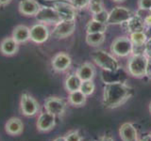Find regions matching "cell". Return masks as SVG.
<instances>
[{"mask_svg": "<svg viewBox=\"0 0 151 141\" xmlns=\"http://www.w3.org/2000/svg\"><path fill=\"white\" fill-rule=\"evenodd\" d=\"M112 1H114V2H123V1H125V0H112Z\"/></svg>", "mask_w": 151, "mask_h": 141, "instance_id": "39", "label": "cell"}, {"mask_svg": "<svg viewBox=\"0 0 151 141\" xmlns=\"http://www.w3.org/2000/svg\"><path fill=\"white\" fill-rule=\"evenodd\" d=\"M54 9L58 12L61 21H75L77 17V9L70 3L60 1L54 4Z\"/></svg>", "mask_w": 151, "mask_h": 141, "instance_id": "11", "label": "cell"}, {"mask_svg": "<svg viewBox=\"0 0 151 141\" xmlns=\"http://www.w3.org/2000/svg\"><path fill=\"white\" fill-rule=\"evenodd\" d=\"M145 55L147 58H151V38H148L145 43Z\"/></svg>", "mask_w": 151, "mask_h": 141, "instance_id": "32", "label": "cell"}, {"mask_svg": "<svg viewBox=\"0 0 151 141\" xmlns=\"http://www.w3.org/2000/svg\"><path fill=\"white\" fill-rule=\"evenodd\" d=\"M133 44L131 43L129 38L118 37L112 41L111 45V52L113 56L119 58H126L131 56Z\"/></svg>", "mask_w": 151, "mask_h": 141, "instance_id": "5", "label": "cell"}, {"mask_svg": "<svg viewBox=\"0 0 151 141\" xmlns=\"http://www.w3.org/2000/svg\"><path fill=\"white\" fill-rule=\"evenodd\" d=\"M150 135H151V133H150Z\"/></svg>", "mask_w": 151, "mask_h": 141, "instance_id": "41", "label": "cell"}, {"mask_svg": "<svg viewBox=\"0 0 151 141\" xmlns=\"http://www.w3.org/2000/svg\"><path fill=\"white\" fill-rule=\"evenodd\" d=\"M133 15V12L127 8L117 6L109 12V20L107 25H123Z\"/></svg>", "mask_w": 151, "mask_h": 141, "instance_id": "6", "label": "cell"}, {"mask_svg": "<svg viewBox=\"0 0 151 141\" xmlns=\"http://www.w3.org/2000/svg\"><path fill=\"white\" fill-rule=\"evenodd\" d=\"M12 2V0H0V6L4 7V6H7L8 4H9Z\"/></svg>", "mask_w": 151, "mask_h": 141, "instance_id": "37", "label": "cell"}, {"mask_svg": "<svg viewBox=\"0 0 151 141\" xmlns=\"http://www.w3.org/2000/svg\"><path fill=\"white\" fill-rule=\"evenodd\" d=\"M87 96H85L84 94L80 90H76L73 92H69L68 95V103L73 106H83L86 103Z\"/></svg>", "mask_w": 151, "mask_h": 141, "instance_id": "22", "label": "cell"}, {"mask_svg": "<svg viewBox=\"0 0 151 141\" xmlns=\"http://www.w3.org/2000/svg\"><path fill=\"white\" fill-rule=\"evenodd\" d=\"M148 58L145 55H131L127 61V72L136 78L145 76Z\"/></svg>", "mask_w": 151, "mask_h": 141, "instance_id": "3", "label": "cell"}, {"mask_svg": "<svg viewBox=\"0 0 151 141\" xmlns=\"http://www.w3.org/2000/svg\"><path fill=\"white\" fill-rule=\"evenodd\" d=\"M66 102L63 98L51 96L45 99L44 103V108L45 110L47 111L50 114L54 115L56 118L61 117L66 110Z\"/></svg>", "mask_w": 151, "mask_h": 141, "instance_id": "7", "label": "cell"}, {"mask_svg": "<svg viewBox=\"0 0 151 141\" xmlns=\"http://www.w3.org/2000/svg\"><path fill=\"white\" fill-rule=\"evenodd\" d=\"M90 11H91L93 14H96L98 12L102 11L104 9V7L101 3V1H99V0H91V2H90L89 6H88Z\"/></svg>", "mask_w": 151, "mask_h": 141, "instance_id": "27", "label": "cell"}, {"mask_svg": "<svg viewBox=\"0 0 151 141\" xmlns=\"http://www.w3.org/2000/svg\"><path fill=\"white\" fill-rule=\"evenodd\" d=\"M148 37L145 31H136L129 34V40L133 45H145Z\"/></svg>", "mask_w": 151, "mask_h": 141, "instance_id": "25", "label": "cell"}, {"mask_svg": "<svg viewBox=\"0 0 151 141\" xmlns=\"http://www.w3.org/2000/svg\"><path fill=\"white\" fill-rule=\"evenodd\" d=\"M36 20L41 24H49V25H57L61 20L58 12L51 7H41L35 15Z\"/></svg>", "mask_w": 151, "mask_h": 141, "instance_id": "8", "label": "cell"}, {"mask_svg": "<svg viewBox=\"0 0 151 141\" xmlns=\"http://www.w3.org/2000/svg\"><path fill=\"white\" fill-rule=\"evenodd\" d=\"M138 141H151V135H150V134L149 135H143L142 137L139 138Z\"/></svg>", "mask_w": 151, "mask_h": 141, "instance_id": "36", "label": "cell"}, {"mask_svg": "<svg viewBox=\"0 0 151 141\" xmlns=\"http://www.w3.org/2000/svg\"><path fill=\"white\" fill-rule=\"evenodd\" d=\"M139 9L151 11V0H138Z\"/></svg>", "mask_w": 151, "mask_h": 141, "instance_id": "31", "label": "cell"}, {"mask_svg": "<svg viewBox=\"0 0 151 141\" xmlns=\"http://www.w3.org/2000/svg\"><path fill=\"white\" fill-rule=\"evenodd\" d=\"M144 23L145 26H148V27L151 26V11L147 13V15L144 18Z\"/></svg>", "mask_w": 151, "mask_h": 141, "instance_id": "33", "label": "cell"}, {"mask_svg": "<svg viewBox=\"0 0 151 141\" xmlns=\"http://www.w3.org/2000/svg\"><path fill=\"white\" fill-rule=\"evenodd\" d=\"M57 118L45 110L40 112L39 116H38L36 127L38 132L40 133H48L55 128Z\"/></svg>", "mask_w": 151, "mask_h": 141, "instance_id": "9", "label": "cell"}, {"mask_svg": "<svg viewBox=\"0 0 151 141\" xmlns=\"http://www.w3.org/2000/svg\"><path fill=\"white\" fill-rule=\"evenodd\" d=\"M96 89V85H94L93 80H89V81H82L81 86H80L79 90L81 91L85 96H91L94 92Z\"/></svg>", "mask_w": 151, "mask_h": 141, "instance_id": "26", "label": "cell"}, {"mask_svg": "<svg viewBox=\"0 0 151 141\" xmlns=\"http://www.w3.org/2000/svg\"><path fill=\"white\" fill-rule=\"evenodd\" d=\"M41 6L36 0H22L19 3V11L26 16H35Z\"/></svg>", "mask_w": 151, "mask_h": 141, "instance_id": "16", "label": "cell"}, {"mask_svg": "<svg viewBox=\"0 0 151 141\" xmlns=\"http://www.w3.org/2000/svg\"><path fill=\"white\" fill-rule=\"evenodd\" d=\"M5 131L9 135L18 136L23 134L24 132V123L21 119L16 117H12L5 124Z\"/></svg>", "mask_w": 151, "mask_h": 141, "instance_id": "15", "label": "cell"}, {"mask_svg": "<svg viewBox=\"0 0 151 141\" xmlns=\"http://www.w3.org/2000/svg\"><path fill=\"white\" fill-rule=\"evenodd\" d=\"M119 135L122 141H138L140 138L138 130L131 122H125L120 126Z\"/></svg>", "mask_w": 151, "mask_h": 141, "instance_id": "14", "label": "cell"}, {"mask_svg": "<svg viewBox=\"0 0 151 141\" xmlns=\"http://www.w3.org/2000/svg\"><path fill=\"white\" fill-rule=\"evenodd\" d=\"M91 58L99 68L103 70H109V72H114L120 69L119 63L117 59L113 56V55L108 53L104 50H96L93 51Z\"/></svg>", "mask_w": 151, "mask_h": 141, "instance_id": "2", "label": "cell"}, {"mask_svg": "<svg viewBox=\"0 0 151 141\" xmlns=\"http://www.w3.org/2000/svg\"><path fill=\"white\" fill-rule=\"evenodd\" d=\"M51 141H66V140H65V137L63 135V136H57V137H55L54 139H52Z\"/></svg>", "mask_w": 151, "mask_h": 141, "instance_id": "38", "label": "cell"}, {"mask_svg": "<svg viewBox=\"0 0 151 141\" xmlns=\"http://www.w3.org/2000/svg\"><path fill=\"white\" fill-rule=\"evenodd\" d=\"M133 89L125 82L105 84L103 90V105L106 108H117L129 100Z\"/></svg>", "mask_w": 151, "mask_h": 141, "instance_id": "1", "label": "cell"}, {"mask_svg": "<svg viewBox=\"0 0 151 141\" xmlns=\"http://www.w3.org/2000/svg\"><path fill=\"white\" fill-rule=\"evenodd\" d=\"M71 63H72V59H71L70 56L66 53H63V52L55 55L51 61L52 68L55 72L58 73H63L68 70L71 66Z\"/></svg>", "mask_w": 151, "mask_h": 141, "instance_id": "13", "label": "cell"}, {"mask_svg": "<svg viewBox=\"0 0 151 141\" xmlns=\"http://www.w3.org/2000/svg\"><path fill=\"white\" fill-rule=\"evenodd\" d=\"M64 137L66 141H82V135L78 130L68 132L67 134H65Z\"/></svg>", "mask_w": 151, "mask_h": 141, "instance_id": "28", "label": "cell"}, {"mask_svg": "<svg viewBox=\"0 0 151 141\" xmlns=\"http://www.w3.org/2000/svg\"><path fill=\"white\" fill-rule=\"evenodd\" d=\"M125 25L127 26V31L129 33L136 32V31H145V25L144 23V20L138 15L134 14L129 21L125 23Z\"/></svg>", "mask_w": 151, "mask_h": 141, "instance_id": "20", "label": "cell"}, {"mask_svg": "<svg viewBox=\"0 0 151 141\" xmlns=\"http://www.w3.org/2000/svg\"><path fill=\"white\" fill-rule=\"evenodd\" d=\"M76 29L75 21H60L55 25L51 35L55 39H64L72 35Z\"/></svg>", "mask_w": 151, "mask_h": 141, "instance_id": "10", "label": "cell"}, {"mask_svg": "<svg viewBox=\"0 0 151 141\" xmlns=\"http://www.w3.org/2000/svg\"><path fill=\"white\" fill-rule=\"evenodd\" d=\"M76 73L78 75L81 81H89V80H93L96 75V68L93 64L85 62L79 66Z\"/></svg>", "mask_w": 151, "mask_h": 141, "instance_id": "17", "label": "cell"}, {"mask_svg": "<svg viewBox=\"0 0 151 141\" xmlns=\"http://www.w3.org/2000/svg\"><path fill=\"white\" fill-rule=\"evenodd\" d=\"M49 30L44 24L38 23L29 28V40L36 43H44L49 38Z\"/></svg>", "mask_w": 151, "mask_h": 141, "instance_id": "12", "label": "cell"}, {"mask_svg": "<svg viewBox=\"0 0 151 141\" xmlns=\"http://www.w3.org/2000/svg\"><path fill=\"white\" fill-rule=\"evenodd\" d=\"M40 110V105L36 99L29 93L24 92L20 99V111L27 118L34 117Z\"/></svg>", "mask_w": 151, "mask_h": 141, "instance_id": "4", "label": "cell"}, {"mask_svg": "<svg viewBox=\"0 0 151 141\" xmlns=\"http://www.w3.org/2000/svg\"><path fill=\"white\" fill-rule=\"evenodd\" d=\"M81 79L78 77L77 73H71L66 77L64 81V88L67 92H73L76 90H79L81 86Z\"/></svg>", "mask_w": 151, "mask_h": 141, "instance_id": "21", "label": "cell"}, {"mask_svg": "<svg viewBox=\"0 0 151 141\" xmlns=\"http://www.w3.org/2000/svg\"><path fill=\"white\" fill-rule=\"evenodd\" d=\"M149 112L151 113V102H150V103H149Z\"/></svg>", "mask_w": 151, "mask_h": 141, "instance_id": "40", "label": "cell"}, {"mask_svg": "<svg viewBox=\"0 0 151 141\" xmlns=\"http://www.w3.org/2000/svg\"><path fill=\"white\" fill-rule=\"evenodd\" d=\"M96 141H114V140L110 135H102Z\"/></svg>", "mask_w": 151, "mask_h": 141, "instance_id": "35", "label": "cell"}, {"mask_svg": "<svg viewBox=\"0 0 151 141\" xmlns=\"http://www.w3.org/2000/svg\"><path fill=\"white\" fill-rule=\"evenodd\" d=\"M105 41V33H88L86 42L91 46H99Z\"/></svg>", "mask_w": 151, "mask_h": 141, "instance_id": "24", "label": "cell"}, {"mask_svg": "<svg viewBox=\"0 0 151 141\" xmlns=\"http://www.w3.org/2000/svg\"><path fill=\"white\" fill-rule=\"evenodd\" d=\"M86 30H87V34L88 33H105L107 30V25L92 19L88 23Z\"/></svg>", "mask_w": 151, "mask_h": 141, "instance_id": "23", "label": "cell"}, {"mask_svg": "<svg viewBox=\"0 0 151 141\" xmlns=\"http://www.w3.org/2000/svg\"><path fill=\"white\" fill-rule=\"evenodd\" d=\"M12 38L17 43H23L29 40V28L24 25H19L14 27Z\"/></svg>", "mask_w": 151, "mask_h": 141, "instance_id": "19", "label": "cell"}, {"mask_svg": "<svg viewBox=\"0 0 151 141\" xmlns=\"http://www.w3.org/2000/svg\"><path fill=\"white\" fill-rule=\"evenodd\" d=\"M18 51V43L12 37L5 38L0 43V52L5 56H13Z\"/></svg>", "mask_w": 151, "mask_h": 141, "instance_id": "18", "label": "cell"}, {"mask_svg": "<svg viewBox=\"0 0 151 141\" xmlns=\"http://www.w3.org/2000/svg\"><path fill=\"white\" fill-rule=\"evenodd\" d=\"M91 0H70V4L76 9H82L89 6Z\"/></svg>", "mask_w": 151, "mask_h": 141, "instance_id": "30", "label": "cell"}, {"mask_svg": "<svg viewBox=\"0 0 151 141\" xmlns=\"http://www.w3.org/2000/svg\"><path fill=\"white\" fill-rule=\"evenodd\" d=\"M145 76H147L148 78H151V58H148V59H147V66H146Z\"/></svg>", "mask_w": 151, "mask_h": 141, "instance_id": "34", "label": "cell"}, {"mask_svg": "<svg viewBox=\"0 0 151 141\" xmlns=\"http://www.w3.org/2000/svg\"><path fill=\"white\" fill-rule=\"evenodd\" d=\"M93 20H96V21H98V22L106 24V25H107L108 20H109V12L106 11V9H103L102 11L98 12L96 14H93Z\"/></svg>", "mask_w": 151, "mask_h": 141, "instance_id": "29", "label": "cell"}]
</instances>
